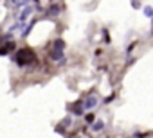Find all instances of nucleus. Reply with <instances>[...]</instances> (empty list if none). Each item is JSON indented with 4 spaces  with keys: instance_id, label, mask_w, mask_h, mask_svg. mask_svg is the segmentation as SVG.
Segmentation results:
<instances>
[{
    "instance_id": "nucleus-1",
    "label": "nucleus",
    "mask_w": 153,
    "mask_h": 138,
    "mask_svg": "<svg viewBox=\"0 0 153 138\" xmlns=\"http://www.w3.org/2000/svg\"><path fill=\"white\" fill-rule=\"evenodd\" d=\"M15 63H16V66H27V65H31L33 61H34V52L31 50V48H20V50H16V54H15Z\"/></svg>"
},
{
    "instance_id": "nucleus-2",
    "label": "nucleus",
    "mask_w": 153,
    "mask_h": 138,
    "mask_svg": "<svg viewBox=\"0 0 153 138\" xmlns=\"http://www.w3.org/2000/svg\"><path fill=\"white\" fill-rule=\"evenodd\" d=\"M83 106H85V111H87V109H94V108L97 106V97L88 95V97L83 101Z\"/></svg>"
},
{
    "instance_id": "nucleus-3",
    "label": "nucleus",
    "mask_w": 153,
    "mask_h": 138,
    "mask_svg": "<svg viewBox=\"0 0 153 138\" xmlns=\"http://www.w3.org/2000/svg\"><path fill=\"white\" fill-rule=\"evenodd\" d=\"M51 59L52 61H63V50L61 48H54L51 52Z\"/></svg>"
},
{
    "instance_id": "nucleus-4",
    "label": "nucleus",
    "mask_w": 153,
    "mask_h": 138,
    "mask_svg": "<svg viewBox=\"0 0 153 138\" xmlns=\"http://www.w3.org/2000/svg\"><path fill=\"white\" fill-rule=\"evenodd\" d=\"M13 48H15V41H6V45H4V48H2V52H0V54H2V56H7Z\"/></svg>"
},
{
    "instance_id": "nucleus-5",
    "label": "nucleus",
    "mask_w": 153,
    "mask_h": 138,
    "mask_svg": "<svg viewBox=\"0 0 153 138\" xmlns=\"http://www.w3.org/2000/svg\"><path fill=\"white\" fill-rule=\"evenodd\" d=\"M33 11H34V7H31V6H25V9H24V11L20 13V20L24 22V20L27 18V16H31V15H33Z\"/></svg>"
},
{
    "instance_id": "nucleus-6",
    "label": "nucleus",
    "mask_w": 153,
    "mask_h": 138,
    "mask_svg": "<svg viewBox=\"0 0 153 138\" xmlns=\"http://www.w3.org/2000/svg\"><path fill=\"white\" fill-rule=\"evenodd\" d=\"M47 13H49V15H52V16H58V15H59V13H61V7H59V6H56V4H54V6H51V7H49V9H47Z\"/></svg>"
},
{
    "instance_id": "nucleus-7",
    "label": "nucleus",
    "mask_w": 153,
    "mask_h": 138,
    "mask_svg": "<svg viewBox=\"0 0 153 138\" xmlns=\"http://www.w3.org/2000/svg\"><path fill=\"white\" fill-rule=\"evenodd\" d=\"M72 111H74V115H83V111H85V106H83V102H81V104H74Z\"/></svg>"
},
{
    "instance_id": "nucleus-8",
    "label": "nucleus",
    "mask_w": 153,
    "mask_h": 138,
    "mask_svg": "<svg viewBox=\"0 0 153 138\" xmlns=\"http://www.w3.org/2000/svg\"><path fill=\"white\" fill-rule=\"evenodd\" d=\"M34 23H36V22H31V23H29V27H25V29H24V32H22V36H24V38H27V36H29V32H31V29L34 27Z\"/></svg>"
},
{
    "instance_id": "nucleus-9",
    "label": "nucleus",
    "mask_w": 153,
    "mask_h": 138,
    "mask_svg": "<svg viewBox=\"0 0 153 138\" xmlns=\"http://www.w3.org/2000/svg\"><path fill=\"white\" fill-rule=\"evenodd\" d=\"M54 48H61V50H63V48H65V41H63V40H56V41H54Z\"/></svg>"
},
{
    "instance_id": "nucleus-10",
    "label": "nucleus",
    "mask_w": 153,
    "mask_h": 138,
    "mask_svg": "<svg viewBox=\"0 0 153 138\" xmlns=\"http://www.w3.org/2000/svg\"><path fill=\"white\" fill-rule=\"evenodd\" d=\"M103 127H105V122H103V120H99L97 124H94V127H92V129H94V131H101Z\"/></svg>"
},
{
    "instance_id": "nucleus-11",
    "label": "nucleus",
    "mask_w": 153,
    "mask_h": 138,
    "mask_svg": "<svg viewBox=\"0 0 153 138\" xmlns=\"http://www.w3.org/2000/svg\"><path fill=\"white\" fill-rule=\"evenodd\" d=\"M144 15H146V16H149V18H153V7L146 6V7H144Z\"/></svg>"
},
{
    "instance_id": "nucleus-12",
    "label": "nucleus",
    "mask_w": 153,
    "mask_h": 138,
    "mask_svg": "<svg viewBox=\"0 0 153 138\" xmlns=\"http://www.w3.org/2000/svg\"><path fill=\"white\" fill-rule=\"evenodd\" d=\"M87 122H88V124H92V122H94V115H92V113H88V115H87Z\"/></svg>"
},
{
    "instance_id": "nucleus-13",
    "label": "nucleus",
    "mask_w": 153,
    "mask_h": 138,
    "mask_svg": "<svg viewBox=\"0 0 153 138\" xmlns=\"http://www.w3.org/2000/svg\"><path fill=\"white\" fill-rule=\"evenodd\" d=\"M151 20H153V18H151ZM151 23H153V22H151Z\"/></svg>"
}]
</instances>
